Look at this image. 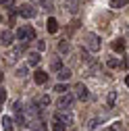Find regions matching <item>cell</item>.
Wrapping results in <instances>:
<instances>
[{"mask_svg":"<svg viewBox=\"0 0 129 131\" xmlns=\"http://www.w3.org/2000/svg\"><path fill=\"white\" fill-rule=\"evenodd\" d=\"M125 85H127V88H129V77H125Z\"/></svg>","mask_w":129,"mask_h":131,"instance_id":"cell-29","label":"cell"},{"mask_svg":"<svg viewBox=\"0 0 129 131\" xmlns=\"http://www.w3.org/2000/svg\"><path fill=\"white\" fill-rule=\"evenodd\" d=\"M64 129H67V127H64L62 123H58V121H56V123L52 125V131H64Z\"/></svg>","mask_w":129,"mask_h":131,"instance_id":"cell-22","label":"cell"},{"mask_svg":"<svg viewBox=\"0 0 129 131\" xmlns=\"http://www.w3.org/2000/svg\"><path fill=\"white\" fill-rule=\"evenodd\" d=\"M27 62L31 64V67H36V64L40 62V54H38V52H29V56H27Z\"/></svg>","mask_w":129,"mask_h":131,"instance_id":"cell-13","label":"cell"},{"mask_svg":"<svg viewBox=\"0 0 129 131\" xmlns=\"http://www.w3.org/2000/svg\"><path fill=\"white\" fill-rule=\"evenodd\" d=\"M112 50H115V52H123V50H125V44H123V40L112 42Z\"/></svg>","mask_w":129,"mask_h":131,"instance_id":"cell-14","label":"cell"},{"mask_svg":"<svg viewBox=\"0 0 129 131\" xmlns=\"http://www.w3.org/2000/svg\"><path fill=\"white\" fill-rule=\"evenodd\" d=\"M83 40H85V48H88L90 52H98L100 50V38L96 36V34L88 31V34L83 36Z\"/></svg>","mask_w":129,"mask_h":131,"instance_id":"cell-2","label":"cell"},{"mask_svg":"<svg viewBox=\"0 0 129 131\" xmlns=\"http://www.w3.org/2000/svg\"><path fill=\"white\" fill-rule=\"evenodd\" d=\"M42 4H44L48 10H50V8H52V0H42Z\"/></svg>","mask_w":129,"mask_h":131,"instance_id":"cell-27","label":"cell"},{"mask_svg":"<svg viewBox=\"0 0 129 131\" xmlns=\"http://www.w3.org/2000/svg\"><path fill=\"white\" fill-rule=\"evenodd\" d=\"M58 50H60V52H69V42H67V40L58 42Z\"/></svg>","mask_w":129,"mask_h":131,"instance_id":"cell-19","label":"cell"},{"mask_svg":"<svg viewBox=\"0 0 129 131\" xmlns=\"http://www.w3.org/2000/svg\"><path fill=\"white\" fill-rule=\"evenodd\" d=\"M64 8H67L71 15H75L79 10V0H64Z\"/></svg>","mask_w":129,"mask_h":131,"instance_id":"cell-7","label":"cell"},{"mask_svg":"<svg viewBox=\"0 0 129 131\" xmlns=\"http://www.w3.org/2000/svg\"><path fill=\"white\" fill-rule=\"evenodd\" d=\"M6 100V90H2V88H0V104H2Z\"/></svg>","mask_w":129,"mask_h":131,"instance_id":"cell-26","label":"cell"},{"mask_svg":"<svg viewBox=\"0 0 129 131\" xmlns=\"http://www.w3.org/2000/svg\"><path fill=\"white\" fill-rule=\"evenodd\" d=\"M34 79H36V83H46V81H48V75H46V71H36L34 73Z\"/></svg>","mask_w":129,"mask_h":131,"instance_id":"cell-10","label":"cell"},{"mask_svg":"<svg viewBox=\"0 0 129 131\" xmlns=\"http://www.w3.org/2000/svg\"><path fill=\"white\" fill-rule=\"evenodd\" d=\"M108 67H110V69H115V67L125 69V67H127V62H125V60H117V58H110V60H108Z\"/></svg>","mask_w":129,"mask_h":131,"instance_id":"cell-12","label":"cell"},{"mask_svg":"<svg viewBox=\"0 0 129 131\" xmlns=\"http://www.w3.org/2000/svg\"><path fill=\"white\" fill-rule=\"evenodd\" d=\"M56 121L69 127V125H73V114H69V112H62V110H60V112L56 114Z\"/></svg>","mask_w":129,"mask_h":131,"instance_id":"cell-6","label":"cell"},{"mask_svg":"<svg viewBox=\"0 0 129 131\" xmlns=\"http://www.w3.org/2000/svg\"><path fill=\"white\" fill-rule=\"evenodd\" d=\"M40 106H50V96H42L40 98Z\"/></svg>","mask_w":129,"mask_h":131,"instance_id":"cell-20","label":"cell"},{"mask_svg":"<svg viewBox=\"0 0 129 131\" xmlns=\"http://www.w3.org/2000/svg\"><path fill=\"white\" fill-rule=\"evenodd\" d=\"M54 92H58V94H64V92H67V85L58 83V85H54Z\"/></svg>","mask_w":129,"mask_h":131,"instance_id":"cell-23","label":"cell"},{"mask_svg":"<svg viewBox=\"0 0 129 131\" xmlns=\"http://www.w3.org/2000/svg\"><path fill=\"white\" fill-rule=\"evenodd\" d=\"M15 0H0V6H13Z\"/></svg>","mask_w":129,"mask_h":131,"instance_id":"cell-25","label":"cell"},{"mask_svg":"<svg viewBox=\"0 0 129 131\" xmlns=\"http://www.w3.org/2000/svg\"><path fill=\"white\" fill-rule=\"evenodd\" d=\"M0 81H2V75H0Z\"/></svg>","mask_w":129,"mask_h":131,"instance_id":"cell-31","label":"cell"},{"mask_svg":"<svg viewBox=\"0 0 129 131\" xmlns=\"http://www.w3.org/2000/svg\"><path fill=\"white\" fill-rule=\"evenodd\" d=\"M0 123H2V131H15V129H13V119H10V117H2V119H0Z\"/></svg>","mask_w":129,"mask_h":131,"instance_id":"cell-11","label":"cell"},{"mask_svg":"<svg viewBox=\"0 0 129 131\" xmlns=\"http://www.w3.org/2000/svg\"><path fill=\"white\" fill-rule=\"evenodd\" d=\"M127 34H129V29H127Z\"/></svg>","mask_w":129,"mask_h":131,"instance_id":"cell-32","label":"cell"},{"mask_svg":"<svg viewBox=\"0 0 129 131\" xmlns=\"http://www.w3.org/2000/svg\"><path fill=\"white\" fill-rule=\"evenodd\" d=\"M27 75V67H19L17 69V77H25Z\"/></svg>","mask_w":129,"mask_h":131,"instance_id":"cell-24","label":"cell"},{"mask_svg":"<svg viewBox=\"0 0 129 131\" xmlns=\"http://www.w3.org/2000/svg\"><path fill=\"white\" fill-rule=\"evenodd\" d=\"M15 38H17L19 42H27V40H34L36 38V29L29 27V25H23L17 29V34H15Z\"/></svg>","mask_w":129,"mask_h":131,"instance_id":"cell-1","label":"cell"},{"mask_svg":"<svg viewBox=\"0 0 129 131\" xmlns=\"http://www.w3.org/2000/svg\"><path fill=\"white\" fill-rule=\"evenodd\" d=\"M75 96L79 98V100H88V98H90V92H88V88H85L83 83H77V85H75Z\"/></svg>","mask_w":129,"mask_h":131,"instance_id":"cell-5","label":"cell"},{"mask_svg":"<svg viewBox=\"0 0 129 131\" xmlns=\"http://www.w3.org/2000/svg\"><path fill=\"white\" fill-rule=\"evenodd\" d=\"M13 40H15V34L13 31H2V34H0V42H2L4 46H8V44H13Z\"/></svg>","mask_w":129,"mask_h":131,"instance_id":"cell-8","label":"cell"},{"mask_svg":"<svg viewBox=\"0 0 129 131\" xmlns=\"http://www.w3.org/2000/svg\"><path fill=\"white\" fill-rule=\"evenodd\" d=\"M104 131H115V129H112V127H110V129H104Z\"/></svg>","mask_w":129,"mask_h":131,"instance_id":"cell-30","label":"cell"},{"mask_svg":"<svg viewBox=\"0 0 129 131\" xmlns=\"http://www.w3.org/2000/svg\"><path fill=\"white\" fill-rule=\"evenodd\" d=\"M125 4H129V0H110V6L112 8H121Z\"/></svg>","mask_w":129,"mask_h":131,"instance_id":"cell-16","label":"cell"},{"mask_svg":"<svg viewBox=\"0 0 129 131\" xmlns=\"http://www.w3.org/2000/svg\"><path fill=\"white\" fill-rule=\"evenodd\" d=\"M106 100H108V106H115V102H117V92H110Z\"/></svg>","mask_w":129,"mask_h":131,"instance_id":"cell-18","label":"cell"},{"mask_svg":"<svg viewBox=\"0 0 129 131\" xmlns=\"http://www.w3.org/2000/svg\"><path fill=\"white\" fill-rule=\"evenodd\" d=\"M50 69H52V71H56V73L62 69V62H60V58H54V60L50 62Z\"/></svg>","mask_w":129,"mask_h":131,"instance_id":"cell-15","label":"cell"},{"mask_svg":"<svg viewBox=\"0 0 129 131\" xmlns=\"http://www.w3.org/2000/svg\"><path fill=\"white\" fill-rule=\"evenodd\" d=\"M81 56H83V60H85V62H90V60H92V58L88 56V52H83V50H81Z\"/></svg>","mask_w":129,"mask_h":131,"instance_id":"cell-28","label":"cell"},{"mask_svg":"<svg viewBox=\"0 0 129 131\" xmlns=\"http://www.w3.org/2000/svg\"><path fill=\"white\" fill-rule=\"evenodd\" d=\"M100 123H102V119H92V121H90V125H88V127H90V129H96V127H98V125H100Z\"/></svg>","mask_w":129,"mask_h":131,"instance_id":"cell-21","label":"cell"},{"mask_svg":"<svg viewBox=\"0 0 129 131\" xmlns=\"http://www.w3.org/2000/svg\"><path fill=\"white\" fill-rule=\"evenodd\" d=\"M46 29L50 31V34H56V31H58V21L54 17H50V19L46 21Z\"/></svg>","mask_w":129,"mask_h":131,"instance_id":"cell-9","label":"cell"},{"mask_svg":"<svg viewBox=\"0 0 129 131\" xmlns=\"http://www.w3.org/2000/svg\"><path fill=\"white\" fill-rule=\"evenodd\" d=\"M69 77H71V71H69V69H60V71H58V79H60V81L69 79Z\"/></svg>","mask_w":129,"mask_h":131,"instance_id":"cell-17","label":"cell"},{"mask_svg":"<svg viewBox=\"0 0 129 131\" xmlns=\"http://www.w3.org/2000/svg\"><path fill=\"white\" fill-rule=\"evenodd\" d=\"M56 104H58V108H60L62 112H67V110L73 106V96H69V94H62V96L58 98V102H56Z\"/></svg>","mask_w":129,"mask_h":131,"instance_id":"cell-4","label":"cell"},{"mask_svg":"<svg viewBox=\"0 0 129 131\" xmlns=\"http://www.w3.org/2000/svg\"><path fill=\"white\" fill-rule=\"evenodd\" d=\"M19 15L25 17V19H34L36 15H38V8H36L34 4H21V6H19Z\"/></svg>","mask_w":129,"mask_h":131,"instance_id":"cell-3","label":"cell"}]
</instances>
